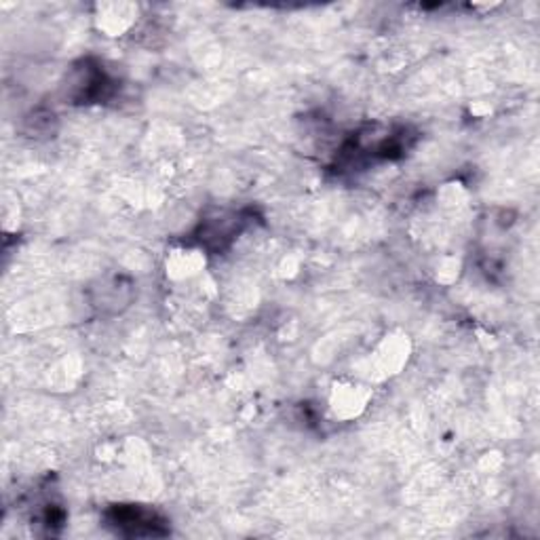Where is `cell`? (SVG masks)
<instances>
[{
	"mask_svg": "<svg viewBox=\"0 0 540 540\" xmlns=\"http://www.w3.org/2000/svg\"><path fill=\"white\" fill-rule=\"evenodd\" d=\"M114 524L121 530H130V535L133 536H157L163 535L159 530V519L154 513L144 511V509H135V506H125V509H119L117 517H114Z\"/></svg>",
	"mask_w": 540,
	"mask_h": 540,
	"instance_id": "1",
	"label": "cell"
}]
</instances>
